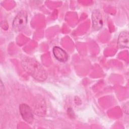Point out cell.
<instances>
[{
    "instance_id": "4",
    "label": "cell",
    "mask_w": 129,
    "mask_h": 129,
    "mask_svg": "<svg viewBox=\"0 0 129 129\" xmlns=\"http://www.w3.org/2000/svg\"><path fill=\"white\" fill-rule=\"evenodd\" d=\"M34 111L35 114L38 116H43L46 114V103L42 97L40 96L38 97H36V99L34 103Z\"/></svg>"
},
{
    "instance_id": "5",
    "label": "cell",
    "mask_w": 129,
    "mask_h": 129,
    "mask_svg": "<svg viewBox=\"0 0 129 129\" xmlns=\"http://www.w3.org/2000/svg\"><path fill=\"white\" fill-rule=\"evenodd\" d=\"M92 27L95 30H99L103 26L102 15L98 10H94L92 13Z\"/></svg>"
},
{
    "instance_id": "7",
    "label": "cell",
    "mask_w": 129,
    "mask_h": 129,
    "mask_svg": "<svg viewBox=\"0 0 129 129\" xmlns=\"http://www.w3.org/2000/svg\"><path fill=\"white\" fill-rule=\"evenodd\" d=\"M129 35L127 32H121L118 37L117 44L121 48L128 47V39Z\"/></svg>"
},
{
    "instance_id": "3",
    "label": "cell",
    "mask_w": 129,
    "mask_h": 129,
    "mask_svg": "<svg viewBox=\"0 0 129 129\" xmlns=\"http://www.w3.org/2000/svg\"><path fill=\"white\" fill-rule=\"evenodd\" d=\"M19 110L23 119L28 123H32L34 116L32 109L26 103H22L19 106Z\"/></svg>"
},
{
    "instance_id": "6",
    "label": "cell",
    "mask_w": 129,
    "mask_h": 129,
    "mask_svg": "<svg viewBox=\"0 0 129 129\" xmlns=\"http://www.w3.org/2000/svg\"><path fill=\"white\" fill-rule=\"evenodd\" d=\"M52 52L54 57L59 61L66 62L68 59V53L58 46H54L52 49Z\"/></svg>"
},
{
    "instance_id": "1",
    "label": "cell",
    "mask_w": 129,
    "mask_h": 129,
    "mask_svg": "<svg viewBox=\"0 0 129 129\" xmlns=\"http://www.w3.org/2000/svg\"><path fill=\"white\" fill-rule=\"evenodd\" d=\"M23 69L34 79L38 81H44L48 77L47 73L42 65L35 59L25 57L21 61Z\"/></svg>"
},
{
    "instance_id": "2",
    "label": "cell",
    "mask_w": 129,
    "mask_h": 129,
    "mask_svg": "<svg viewBox=\"0 0 129 129\" xmlns=\"http://www.w3.org/2000/svg\"><path fill=\"white\" fill-rule=\"evenodd\" d=\"M28 22V15L25 11H21L15 17L13 22V28L16 31L23 30Z\"/></svg>"
}]
</instances>
